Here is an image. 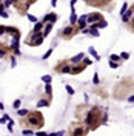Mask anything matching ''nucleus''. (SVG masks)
Returning a JSON list of instances; mask_svg holds the SVG:
<instances>
[{
    "label": "nucleus",
    "instance_id": "5",
    "mask_svg": "<svg viewBox=\"0 0 134 136\" xmlns=\"http://www.w3.org/2000/svg\"><path fill=\"white\" fill-rule=\"evenodd\" d=\"M43 36H42V33H34V31H31V34L28 36V39H26V45H29V47H39V45H42L43 43Z\"/></svg>",
    "mask_w": 134,
    "mask_h": 136
},
{
    "label": "nucleus",
    "instance_id": "24",
    "mask_svg": "<svg viewBox=\"0 0 134 136\" xmlns=\"http://www.w3.org/2000/svg\"><path fill=\"white\" fill-rule=\"evenodd\" d=\"M22 135H23V136H33V135H34V132L31 130V128H23Z\"/></svg>",
    "mask_w": 134,
    "mask_h": 136
},
{
    "label": "nucleus",
    "instance_id": "34",
    "mask_svg": "<svg viewBox=\"0 0 134 136\" xmlns=\"http://www.w3.org/2000/svg\"><path fill=\"white\" fill-rule=\"evenodd\" d=\"M9 116H8V115H3V118H0V125H2V124H5V122H8V121H9Z\"/></svg>",
    "mask_w": 134,
    "mask_h": 136
},
{
    "label": "nucleus",
    "instance_id": "31",
    "mask_svg": "<svg viewBox=\"0 0 134 136\" xmlns=\"http://www.w3.org/2000/svg\"><path fill=\"white\" fill-rule=\"evenodd\" d=\"M82 64H83L85 67H88V65H91V64H93V60H91V59H88V57H83Z\"/></svg>",
    "mask_w": 134,
    "mask_h": 136
},
{
    "label": "nucleus",
    "instance_id": "2",
    "mask_svg": "<svg viewBox=\"0 0 134 136\" xmlns=\"http://www.w3.org/2000/svg\"><path fill=\"white\" fill-rule=\"evenodd\" d=\"M134 90V82L130 77H125L114 87V91H113V98L117 99V101H123L130 96V93H133Z\"/></svg>",
    "mask_w": 134,
    "mask_h": 136
},
{
    "label": "nucleus",
    "instance_id": "4",
    "mask_svg": "<svg viewBox=\"0 0 134 136\" xmlns=\"http://www.w3.org/2000/svg\"><path fill=\"white\" fill-rule=\"evenodd\" d=\"M89 132V128L82 124V122H76L71 125V128L68 130V136H86Z\"/></svg>",
    "mask_w": 134,
    "mask_h": 136
},
{
    "label": "nucleus",
    "instance_id": "36",
    "mask_svg": "<svg viewBox=\"0 0 134 136\" xmlns=\"http://www.w3.org/2000/svg\"><path fill=\"white\" fill-rule=\"evenodd\" d=\"M26 17H28V20H29V22H33V23H37V17H34L33 14H26Z\"/></svg>",
    "mask_w": 134,
    "mask_h": 136
},
{
    "label": "nucleus",
    "instance_id": "38",
    "mask_svg": "<svg viewBox=\"0 0 134 136\" xmlns=\"http://www.w3.org/2000/svg\"><path fill=\"white\" fill-rule=\"evenodd\" d=\"M20 104H22V102H20V99H16V101H14V104H13V108L19 110V108H20Z\"/></svg>",
    "mask_w": 134,
    "mask_h": 136
},
{
    "label": "nucleus",
    "instance_id": "26",
    "mask_svg": "<svg viewBox=\"0 0 134 136\" xmlns=\"http://www.w3.org/2000/svg\"><path fill=\"white\" fill-rule=\"evenodd\" d=\"M109 60H111V62H119V60H120V56H119V54H111V56H109Z\"/></svg>",
    "mask_w": 134,
    "mask_h": 136
},
{
    "label": "nucleus",
    "instance_id": "10",
    "mask_svg": "<svg viewBox=\"0 0 134 136\" xmlns=\"http://www.w3.org/2000/svg\"><path fill=\"white\" fill-rule=\"evenodd\" d=\"M56 20H57V14H56V13H50V14H46V16L43 17L42 22H43V23H54Z\"/></svg>",
    "mask_w": 134,
    "mask_h": 136
},
{
    "label": "nucleus",
    "instance_id": "7",
    "mask_svg": "<svg viewBox=\"0 0 134 136\" xmlns=\"http://www.w3.org/2000/svg\"><path fill=\"white\" fill-rule=\"evenodd\" d=\"M77 33H79V28L71 25V26H66L65 30H60V37L65 39V40H69V39H72Z\"/></svg>",
    "mask_w": 134,
    "mask_h": 136
},
{
    "label": "nucleus",
    "instance_id": "52",
    "mask_svg": "<svg viewBox=\"0 0 134 136\" xmlns=\"http://www.w3.org/2000/svg\"><path fill=\"white\" fill-rule=\"evenodd\" d=\"M0 43H2V42H0Z\"/></svg>",
    "mask_w": 134,
    "mask_h": 136
},
{
    "label": "nucleus",
    "instance_id": "1",
    "mask_svg": "<svg viewBox=\"0 0 134 136\" xmlns=\"http://www.w3.org/2000/svg\"><path fill=\"white\" fill-rule=\"evenodd\" d=\"M106 118L108 116H106L105 110H102L100 107H91V108H88V111L85 115L83 124L89 130H96L106 122Z\"/></svg>",
    "mask_w": 134,
    "mask_h": 136
},
{
    "label": "nucleus",
    "instance_id": "23",
    "mask_svg": "<svg viewBox=\"0 0 134 136\" xmlns=\"http://www.w3.org/2000/svg\"><path fill=\"white\" fill-rule=\"evenodd\" d=\"M96 94H97V96L100 94L102 98H105V99L108 98V94H106V91H105V90H102V88H97V90H96Z\"/></svg>",
    "mask_w": 134,
    "mask_h": 136
},
{
    "label": "nucleus",
    "instance_id": "15",
    "mask_svg": "<svg viewBox=\"0 0 134 136\" xmlns=\"http://www.w3.org/2000/svg\"><path fill=\"white\" fill-rule=\"evenodd\" d=\"M43 26H45L43 22H37V23H34L33 31H34V33H42V31H43Z\"/></svg>",
    "mask_w": 134,
    "mask_h": 136
},
{
    "label": "nucleus",
    "instance_id": "3",
    "mask_svg": "<svg viewBox=\"0 0 134 136\" xmlns=\"http://www.w3.org/2000/svg\"><path fill=\"white\" fill-rule=\"evenodd\" d=\"M20 124L23 125V128H31V130H40L45 124L43 121V116L40 111L34 110V111H29L25 118L20 121Z\"/></svg>",
    "mask_w": 134,
    "mask_h": 136
},
{
    "label": "nucleus",
    "instance_id": "13",
    "mask_svg": "<svg viewBox=\"0 0 134 136\" xmlns=\"http://www.w3.org/2000/svg\"><path fill=\"white\" fill-rule=\"evenodd\" d=\"M11 53L9 47H5V45H0V59H5L8 54Z\"/></svg>",
    "mask_w": 134,
    "mask_h": 136
},
{
    "label": "nucleus",
    "instance_id": "35",
    "mask_svg": "<svg viewBox=\"0 0 134 136\" xmlns=\"http://www.w3.org/2000/svg\"><path fill=\"white\" fill-rule=\"evenodd\" d=\"M51 54H52V50H51V48H50V50H48V51H46V53H45V54H43V56H42V59H43V60H46V59L50 57Z\"/></svg>",
    "mask_w": 134,
    "mask_h": 136
},
{
    "label": "nucleus",
    "instance_id": "17",
    "mask_svg": "<svg viewBox=\"0 0 134 136\" xmlns=\"http://www.w3.org/2000/svg\"><path fill=\"white\" fill-rule=\"evenodd\" d=\"M77 14H76V11H71V17H69V23L72 25V26H76L77 25Z\"/></svg>",
    "mask_w": 134,
    "mask_h": 136
},
{
    "label": "nucleus",
    "instance_id": "49",
    "mask_svg": "<svg viewBox=\"0 0 134 136\" xmlns=\"http://www.w3.org/2000/svg\"><path fill=\"white\" fill-rule=\"evenodd\" d=\"M76 2H77V0H71V6H74V5H76Z\"/></svg>",
    "mask_w": 134,
    "mask_h": 136
},
{
    "label": "nucleus",
    "instance_id": "25",
    "mask_svg": "<svg viewBox=\"0 0 134 136\" xmlns=\"http://www.w3.org/2000/svg\"><path fill=\"white\" fill-rule=\"evenodd\" d=\"M42 81H43L45 84H51V81H52V77H51L50 74H45V76H42Z\"/></svg>",
    "mask_w": 134,
    "mask_h": 136
},
{
    "label": "nucleus",
    "instance_id": "43",
    "mask_svg": "<svg viewBox=\"0 0 134 136\" xmlns=\"http://www.w3.org/2000/svg\"><path fill=\"white\" fill-rule=\"evenodd\" d=\"M0 16L3 17V19H8V13H6V11L3 9V11H0Z\"/></svg>",
    "mask_w": 134,
    "mask_h": 136
},
{
    "label": "nucleus",
    "instance_id": "19",
    "mask_svg": "<svg viewBox=\"0 0 134 136\" xmlns=\"http://www.w3.org/2000/svg\"><path fill=\"white\" fill-rule=\"evenodd\" d=\"M50 102H51V99H40V101L37 102V108H40V107H48Z\"/></svg>",
    "mask_w": 134,
    "mask_h": 136
},
{
    "label": "nucleus",
    "instance_id": "42",
    "mask_svg": "<svg viewBox=\"0 0 134 136\" xmlns=\"http://www.w3.org/2000/svg\"><path fill=\"white\" fill-rule=\"evenodd\" d=\"M17 65V62H16V59H14V56H11V67L14 68Z\"/></svg>",
    "mask_w": 134,
    "mask_h": 136
},
{
    "label": "nucleus",
    "instance_id": "32",
    "mask_svg": "<svg viewBox=\"0 0 134 136\" xmlns=\"http://www.w3.org/2000/svg\"><path fill=\"white\" fill-rule=\"evenodd\" d=\"M128 9H130V8H128V3H123V6H122V8H120V16H122V14H123V13H126V11H128Z\"/></svg>",
    "mask_w": 134,
    "mask_h": 136
},
{
    "label": "nucleus",
    "instance_id": "40",
    "mask_svg": "<svg viewBox=\"0 0 134 136\" xmlns=\"http://www.w3.org/2000/svg\"><path fill=\"white\" fill-rule=\"evenodd\" d=\"M3 34H6V26L0 25V36H3Z\"/></svg>",
    "mask_w": 134,
    "mask_h": 136
},
{
    "label": "nucleus",
    "instance_id": "39",
    "mask_svg": "<svg viewBox=\"0 0 134 136\" xmlns=\"http://www.w3.org/2000/svg\"><path fill=\"white\" fill-rule=\"evenodd\" d=\"M6 127H8V132H13V127H14V121H11V119H9V121H8V125H6Z\"/></svg>",
    "mask_w": 134,
    "mask_h": 136
},
{
    "label": "nucleus",
    "instance_id": "27",
    "mask_svg": "<svg viewBox=\"0 0 134 136\" xmlns=\"http://www.w3.org/2000/svg\"><path fill=\"white\" fill-rule=\"evenodd\" d=\"M128 28H130V31H133L134 33V16L131 17V20L128 22Z\"/></svg>",
    "mask_w": 134,
    "mask_h": 136
},
{
    "label": "nucleus",
    "instance_id": "44",
    "mask_svg": "<svg viewBox=\"0 0 134 136\" xmlns=\"http://www.w3.org/2000/svg\"><path fill=\"white\" fill-rule=\"evenodd\" d=\"M126 101H128V102H134V94H130V96L126 98Z\"/></svg>",
    "mask_w": 134,
    "mask_h": 136
},
{
    "label": "nucleus",
    "instance_id": "30",
    "mask_svg": "<svg viewBox=\"0 0 134 136\" xmlns=\"http://www.w3.org/2000/svg\"><path fill=\"white\" fill-rule=\"evenodd\" d=\"M99 82H100V81H99V74H97V73H94V76H93V84L99 85Z\"/></svg>",
    "mask_w": 134,
    "mask_h": 136
},
{
    "label": "nucleus",
    "instance_id": "37",
    "mask_svg": "<svg viewBox=\"0 0 134 136\" xmlns=\"http://www.w3.org/2000/svg\"><path fill=\"white\" fill-rule=\"evenodd\" d=\"M65 90L68 91V94H74V93H76V91H74V88H72L71 85H66V87H65Z\"/></svg>",
    "mask_w": 134,
    "mask_h": 136
},
{
    "label": "nucleus",
    "instance_id": "9",
    "mask_svg": "<svg viewBox=\"0 0 134 136\" xmlns=\"http://www.w3.org/2000/svg\"><path fill=\"white\" fill-rule=\"evenodd\" d=\"M86 14H83V16H80L79 19H77V28H79V31H82V30H85L86 28Z\"/></svg>",
    "mask_w": 134,
    "mask_h": 136
},
{
    "label": "nucleus",
    "instance_id": "14",
    "mask_svg": "<svg viewBox=\"0 0 134 136\" xmlns=\"http://www.w3.org/2000/svg\"><path fill=\"white\" fill-rule=\"evenodd\" d=\"M133 16H134V13L131 11V9H128L126 13H123V14H122V20H123L125 23H128V22L131 20V17H133Z\"/></svg>",
    "mask_w": 134,
    "mask_h": 136
},
{
    "label": "nucleus",
    "instance_id": "18",
    "mask_svg": "<svg viewBox=\"0 0 134 136\" xmlns=\"http://www.w3.org/2000/svg\"><path fill=\"white\" fill-rule=\"evenodd\" d=\"M45 94L48 96V99H51V96H52V87H51V84H45Z\"/></svg>",
    "mask_w": 134,
    "mask_h": 136
},
{
    "label": "nucleus",
    "instance_id": "45",
    "mask_svg": "<svg viewBox=\"0 0 134 136\" xmlns=\"http://www.w3.org/2000/svg\"><path fill=\"white\" fill-rule=\"evenodd\" d=\"M35 136H48V135H46L45 132H37V133H35Z\"/></svg>",
    "mask_w": 134,
    "mask_h": 136
},
{
    "label": "nucleus",
    "instance_id": "33",
    "mask_svg": "<svg viewBox=\"0 0 134 136\" xmlns=\"http://www.w3.org/2000/svg\"><path fill=\"white\" fill-rule=\"evenodd\" d=\"M88 34H91L93 37H99V31L97 30H88Z\"/></svg>",
    "mask_w": 134,
    "mask_h": 136
},
{
    "label": "nucleus",
    "instance_id": "46",
    "mask_svg": "<svg viewBox=\"0 0 134 136\" xmlns=\"http://www.w3.org/2000/svg\"><path fill=\"white\" fill-rule=\"evenodd\" d=\"M51 5H52V6H56V5H57V0H51Z\"/></svg>",
    "mask_w": 134,
    "mask_h": 136
},
{
    "label": "nucleus",
    "instance_id": "21",
    "mask_svg": "<svg viewBox=\"0 0 134 136\" xmlns=\"http://www.w3.org/2000/svg\"><path fill=\"white\" fill-rule=\"evenodd\" d=\"M89 54H91V56H93V57H94V59H96V60H100V56H99V54H97V51L94 50V48H93V47H91V48H89Z\"/></svg>",
    "mask_w": 134,
    "mask_h": 136
},
{
    "label": "nucleus",
    "instance_id": "6",
    "mask_svg": "<svg viewBox=\"0 0 134 136\" xmlns=\"http://www.w3.org/2000/svg\"><path fill=\"white\" fill-rule=\"evenodd\" d=\"M71 68H72V64H71L69 60H62V62H59V64L56 65L54 71L59 73V74H65V73H69V74H71Z\"/></svg>",
    "mask_w": 134,
    "mask_h": 136
},
{
    "label": "nucleus",
    "instance_id": "48",
    "mask_svg": "<svg viewBox=\"0 0 134 136\" xmlns=\"http://www.w3.org/2000/svg\"><path fill=\"white\" fill-rule=\"evenodd\" d=\"M0 110H5V105H3L2 102H0Z\"/></svg>",
    "mask_w": 134,
    "mask_h": 136
},
{
    "label": "nucleus",
    "instance_id": "16",
    "mask_svg": "<svg viewBox=\"0 0 134 136\" xmlns=\"http://www.w3.org/2000/svg\"><path fill=\"white\" fill-rule=\"evenodd\" d=\"M51 30H52V23H45V26H43V33H42V36H43V37L50 36Z\"/></svg>",
    "mask_w": 134,
    "mask_h": 136
},
{
    "label": "nucleus",
    "instance_id": "47",
    "mask_svg": "<svg viewBox=\"0 0 134 136\" xmlns=\"http://www.w3.org/2000/svg\"><path fill=\"white\" fill-rule=\"evenodd\" d=\"M57 136H65V132H60V133H57Z\"/></svg>",
    "mask_w": 134,
    "mask_h": 136
},
{
    "label": "nucleus",
    "instance_id": "28",
    "mask_svg": "<svg viewBox=\"0 0 134 136\" xmlns=\"http://www.w3.org/2000/svg\"><path fill=\"white\" fill-rule=\"evenodd\" d=\"M120 56V59H123V60H128L130 59V53H126V51H123L122 54H119Z\"/></svg>",
    "mask_w": 134,
    "mask_h": 136
},
{
    "label": "nucleus",
    "instance_id": "41",
    "mask_svg": "<svg viewBox=\"0 0 134 136\" xmlns=\"http://www.w3.org/2000/svg\"><path fill=\"white\" fill-rule=\"evenodd\" d=\"M109 67L116 70V68H119V62H111V60H109Z\"/></svg>",
    "mask_w": 134,
    "mask_h": 136
},
{
    "label": "nucleus",
    "instance_id": "12",
    "mask_svg": "<svg viewBox=\"0 0 134 136\" xmlns=\"http://www.w3.org/2000/svg\"><path fill=\"white\" fill-rule=\"evenodd\" d=\"M83 57H85V53H79L77 56H74L72 59H69V62H71L72 65H77V64H80V62L83 60Z\"/></svg>",
    "mask_w": 134,
    "mask_h": 136
},
{
    "label": "nucleus",
    "instance_id": "22",
    "mask_svg": "<svg viewBox=\"0 0 134 136\" xmlns=\"http://www.w3.org/2000/svg\"><path fill=\"white\" fill-rule=\"evenodd\" d=\"M17 31H19V30H17L16 26H6V34H11V36H13V34H16Z\"/></svg>",
    "mask_w": 134,
    "mask_h": 136
},
{
    "label": "nucleus",
    "instance_id": "51",
    "mask_svg": "<svg viewBox=\"0 0 134 136\" xmlns=\"http://www.w3.org/2000/svg\"><path fill=\"white\" fill-rule=\"evenodd\" d=\"M130 9H131V11H133V13H134V5H133V6H131V8H130Z\"/></svg>",
    "mask_w": 134,
    "mask_h": 136
},
{
    "label": "nucleus",
    "instance_id": "29",
    "mask_svg": "<svg viewBox=\"0 0 134 136\" xmlns=\"http://www.w3.org/2000/svg\"><path fill=\"white\" fill-rule=\"evenodd\" d=\"M11 5H14L13 0H3V8H9Z\"/></svg>",
    "mask_w": 134,
    "mask_h": 136
},
{
    "label": "nucleus",
    "instance_id": "8",
    "mask_svg": "<svg viewBox=\"0 0 134 136\" xmlns=\"http://www.w3.org/2000/svg\"><path fill=\"white\" fill-rule=\"evenodd\" d=\"M100 20H103V16L100 13H89V14H86V22L88 23H97Z\"/></svg>",
    "mask_w": 134,
    "mask_h": 136
},
{
    "label": "nucleus",
    "instance_id": "20",
    "mask_svg": "<svg viewBox=\"0 0 134 136\" xmlns=\"http://www.w3.org/2000/svg\"><path fill=\"white\" fill-rule=\"evenodd\" d=\"M28 113H29V110H26V108H19V110H17V115H19L20 118H25Z\"/></svg>",
    "mask_w": 134,
    "mask_h": 136
},
{
    "label": "nucleus",
    "instance_id": "11",
    "mask_svg": "<svg viewBox=\"0 0 134 136\" xmlns=\"http://www.w3.org/2000/svg\"><path fill=\"white\" fill-rule=\"evenodd\" d=\"M85 65L80 62V64H77V65H72V68H71V74H79V73H82L85 70Z\"/></svg>",
    "mask_w": 134,
    "mask_h": 136
},
{
    "label": "nucleus",
    "instance_id": "50",
    "mask_svg": "<svg viewBox=\"0 0 134 136\" xmlns=\"http://www.w3.org/2000/svg\"><path fill=\"white\" fill-rule=\"evenodd\" d=\"M28 2H29V5H33L34 2H37V0H28Z\"/></svg>",
    "mask_w": 134,
    "mask_h": 136
}]
</instances>
